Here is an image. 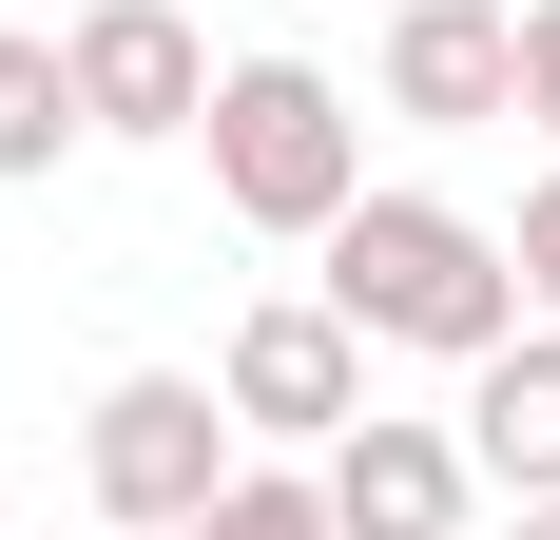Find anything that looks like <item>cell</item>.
Masks as SVG:
<instances>
[{"instance_id":"obj_11","label":"cell","mask_w":560,"mask_h":540,"mask_svg":"<svg viewBox=\"0 0 560 540\" xmlns=\"http://www.w3.org/2000/svg\"><path fill=\"white\" fill-rule=\"evenodd\" d=\"M503 251H522V309L560 328V174H541V193H522V232H503Z\"/></svg>"},{"instance_id":"obj_3","label":"cell","mask_w":560,"mask_h":540,"mask_svg":"<svg viewBox=\"0 0 560 540\" xmlns=\"http://www.w3.org/2000/svg\"><path fill=\"white\" fill-rule=\"evenodd\" d=\"M78 483H97L116 540H174L194 502L232 483V386H213V367H116L97 425H78Z\"/></svg>"},{"instance_id":"obj_5","label":"cell","mask_w":560,"mask_h":540,"mask_svg":"<svg viewBox=\"0 0 560 540\" xmlns=\"http://www.w3.org/2000/svg\"><path fill=\"white\" fill-rule=\"evenodd\" d=\"M58 58H78V116H97V136H136V155L213 116V39H194L174 0H78V20H58Z\"/></svg>"},{"instance_id":"obj_1","label":"cell","mask_w":560,"mask_h":540,"mask_svg":"<svg viewBox=\"0 0 560 540\" xmlns=\"http://www.w3.org/2000/svg\"><path fill=\"white\" fill-rule=\"evenodd\" d=\"M310 251H329L310 290H329L368 348H445V367H483V348L541 328V309H522V251H503L483 213H445V193H348Z\"/></svg>"},{"instance_id":"obj_12","label":"cell","mask_w":560,"mask_h":540,"mask_svg":"<svg viewBox=\"0 0 560 540\" xmlns=\"http://www.w3.org/2000/svg\"><path fill=\"white\" fill-rule=\"evenodd\" d=\"M522 136H560V0H522Z\"/></svg>"},{"instance_id":"obj_4","label":"cell","mask_w":560,"mask_h":540,"mask_svg":"<svg viewBox=\"0 0 560 540\" xmlns=\"http://www.w3.org/2000/svg\"><path fill=\"white\" fill-rule=\"evenodd\" d=\"M213 386H232V425H271V444H310V463H329V444L368 425V328H348L329 290H271V309H232Z\"/></svg>"},{"instance_id":"obj_10","label":"cell","mask_w":560,"mask_h":540,"mask_svg":"<svg viewBox=\"0 0 560 540\" xmlns=\"http://www.w3.org/2000/svg\"><path fill=\"white\" fill-rule=\"evenodd\" d=\"M174 540H329V483H310V463H232Z\"/></svg>"},{"instance_id":"obj_14","label":"cell","mask_w":560,"mask_h":540,"mask_svg":"<svg viewBox=\"0 0 560 540\" xmlns=\"http://www.w3.org/2000/svg\"><path fill=\"white\" fill-rule=\"evenodd\" d=\"M0 540H20V521H0Z\"/></svg>"},{"instance_id":"obj_13","label":"cell","mask_w":560,"mask_h":540,"mask_svg":"<svg viewBox=\"0 0 560 540\" xmlns=\"http://www.w3.org/2000/svg\"><path fill=\"white\" fill-rule=\"evenodd\" d=\"M503 540H560V502H503Z\"/></svg>"},{"instance_id":"obj_2","label":"cell","mask_w":560,"mask_h":540,"mask_svg":"<svg viewBox=\"0 0 560 540\" xmlns=\"http://www.w3.org/2000/svg\"><path fill=\"white\" fill-rule=\"evenodd\" d=\"M213 193L252 232H329L348 193H368V116H348V78L329 58H213Z\"/></svg>"},{"instance_id":"obj_8","label":"cell","mask_w":560,"mask_h":540,"mask_svg":"<svg viewBox=\"0 0 560 540\" xmlns=\"http://www.w3.org/2000/svg\"><path fill=\"white\" fill-rule=\"evenodd\" d=\"M464 463L503 502H560V328H522V348L464 367Z\"/></svg>"},{"instance_id":"obj_9","label":"cell","mask_w":560,"mask_h":540,"mask_svg":"<svg viewBox=\"0 0 560 540\" xmlns=\"http://www.w3.org/2000/svg\"><path fill=\"white\" fill-rule=\"evenodd\" d=\"M78 136H97V116H78V58L0 20V193H39V174L78 155Z\"/></svg>"},{"instance_id":"obj_7","label":"cell","mask_w":560,"mask_h":540,"mask_svg":"<svg viewBox=\"0 0 560 540\" xmlns=\"http://www.w3.org/2000/svg\"><path fill=\"white\" fill-rule=\"evenodd\" d=\"M310 483H329V540H464L483 463H464V425H387V406H368Z\"/></svg>"},{"instance_id":"obj_6","label":"cell","mask_w":560,"mask_h":540,"mask_svg":"<svg viewBox=\"0 0 560 540\" xmlns=\"http://www.w3.org/2000/svg\"><path fill=\"white\" fill-rule=\"evenodd\" d=\"M387 116L503 136V116H522V0H406V20H387Z\"/></svg>"}]
</instances>
